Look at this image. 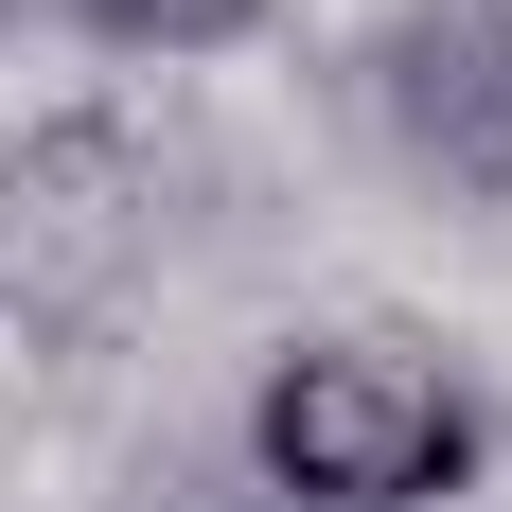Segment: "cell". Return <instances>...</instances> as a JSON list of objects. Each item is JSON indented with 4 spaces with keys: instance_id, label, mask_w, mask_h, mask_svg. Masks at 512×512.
<instances>
[{
    "instance_id": "1",
    "label": "cell",
    "mask_w": 512,
    "mask_h": 512,
    "mask_svg": "<svg viewBox=\"0 0 512 512\" xmlns=\"http://www.w3.org/2000/svg\"><path fill=\"white\" fill-rule=\"evenodd\" d=\"M265 512H460L495 477V389L424 318H301L230 407Z\"/></svg>"
},
{
    "instance_id": "4",
    "label": "cell",
    "mask_w": 512,
    "mask_h": 512,
    "mask_svg": "<svg viewBox=\"0 0 512 512\" xmlns=\"http://www.w3.org/2000/svg\"><path fill=\"white\" fill-rule=\"evenodd\" d=\"M283 0H36V36L71 53H124V71H212V53H248Z\"/></svg>"
},
{
    "instance_id": "2",
    "label": "cell",
    "mask_w": 512,
    "mask_h": 512,
    "mask_svg": "<svg viewBox=\"0 0 512 512\" xmlns=\"http://www.w3.org/2000/svg\"><path fill=\"white\" fill-rule=\"evenodd\" d=\"M159 283V142L124 106H36L0 142V336H106Z\"/></svg>"
},
{
    "instance_id": "3",
    "label": "cell",
    "mask_w": 512,
    "mask_h": 512,
    "mask_svg": "<svg viewBox=\"0 0 512 512\" xmlns=\"http://www.w3.org/2000/svg\"><path fill=\"white\" fill-rule=\"evenodd\" d=\"M371 159L442 212H512V0H389L336 53Z\"/></svg>"
},
{
    "instance_id": "5",
    "label": "cell",
    "mask_w": 512,
    "mask_h": 512,
    "mask_svg": "<svg viewBox=\"0 0 512 512\" xmlns=\"http://www.w3.org/2000/svg\"><path fill=\"white\" fill-rule=\"evenodd\" d=\"M0 18H36V0H0Z\"/></svg>"
}]
</instances>
